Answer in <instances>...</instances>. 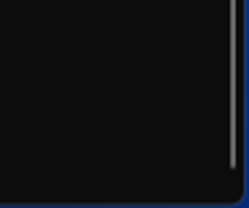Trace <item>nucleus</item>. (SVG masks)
<instances>
[]
</instances>
